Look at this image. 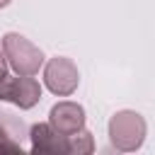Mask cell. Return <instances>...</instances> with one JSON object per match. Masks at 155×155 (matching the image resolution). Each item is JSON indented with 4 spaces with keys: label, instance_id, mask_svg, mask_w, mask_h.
<instances>
[{
    "label": "cell",
    "instance_id": "obj_1",
    "mask_svg": "<svg viewBox=\"0 0 155 155\" xmlns=\"http://www.w3.org/2000/svg\"><path fill=\"white\" fill-rule=\"evenodd\" d=\"M148 136V124L138 111L121 109L109 119V140L121 153H136Z\"/></svg>",
    "mask_w": 155,
    "mask_h": 155
},
{
    "label": "cell",
    "instance_id": "obj_2",
    "mask_svg": "<svg viewBox=\"0 0 155 155\" xmlns=\"http://www.w3.org/2000/svg\"><path fill=\"white\" fill-rule=\"evenodd\" d=\"M2 51H5V58L10 63V68L17 73V75H36L41 68H44V51L39 46H34L27 36L17 34V31H7L0 41Z\"/></svg>",
    "mask_w": 155,
    "mask_h": 155
},
{
    "label": "cell",
    "instance_id": "obj_3",
    "mask_svg": "<svg viewBox=\"0 0 155 155\" xmlns=\"http://www.w3.org/2000/svg\"><path fill=\"white\" fill-rule=\"evenodd\" d=\"M44 85L58 94V97H70L78 85H80V73H78V65L65 58V56H56L51 58L46 65H44Z\"/></svg>",
    "mask_w": 155,
    "mask_h": 155
},
{
    "label": "cell",
    "instance_id": "obj_4",
    "mask_svg": "<svg viewBox=\"0 0 155 155\" xmlns=\"http://www.w3.org/2000/svg\"><path fill=\"white\" fill-rule=\"evenodd\" d=\"M48 124H51L58 133L70 136V133L85 128V109H82V104H78V102H68V99H65V102H58V104H53L51 111H48Z\"/></svg>",
    "mask_w": 155,
    "mask_h": 155
},
{
    "label": "cell",
    "instance_id": "obj_5",
    "mask_svg": "<svg viewBox=\"0 0 155 155\" xmlns=\"http://www.w3.org/2000/svg\"><path fill=\"white\" fill-rule=\"evenodd\" d=\"M31 153H68V136L58 133L51 124H34L29 126Z\"/></svg>",
    "mask_w": 155,
    "mask_h": 155
},
{
    "label": "cell",
    "instance_id": "obj_6",
    "mask_svg": "<svg viewBox=\"0 0 155 155\" xmlns=\"http://www.w3.org/2000/svg\"><path fill=\"white\" fill-rule=\"evenodd\" d=\"M41 99V85L34 80V75H17L10 82L7 102H12L19 109H31Z\"/></svg>",
    "mask_w": 155,
    "mask_h": 155
},
{
    "label": "cell",
    "instance_id": "obj_7",
    "mask_svg": "<svg viewBox=\"0 0 155 155\" xmlns=\"http://www.w3.org/2000/svg\"><path fill=\"white\" fill-rule=\"evenodd\" d=\"M24 138H29V126L24 124V119L15 116L12 111L0 109V140L22 145Z\"/></svg>",
    "mask_w": 155,
    "mask_h": 155
},
{
    "label": "cell",
    "instance_id": "obj_8",
    "mask_svg": "<svg viewBox=\"0 0 155 155\" xmlns=\"http://www.w3.org/2000/svg\"><path fill=\"white\" fill-rule=\"evenodd\" d=\"M92 150H94V138H92L90 131L80 128V131L68 136V153L70 155H87Z\"/></svg>",
    "mask_w": 155,
    "mask_h": 155
},
{
    "label": "cell",
    "instance_id": "obj_9",
    "mask_svg": "<svg viewBox=\"0 0 155 155\" xmlns=\"http://www.w3.org/2000/svg\"><path fill=\"white\" fill-rule=\"evenodd\" d=\"M10 82H12V75H10V73H0V102H7Z\"/></svg>",
    "mask_w": 155,
    "mask_h": 155
},
{
    "label": "cell",
    "instance_id": "obj_10",
    "mask_svg": "<svg viewBox=\"0 0 155 155\" xmlns=\"http://www.w3.org/2000/svg\"><path fill=\"white\" fill-rule=\"evenodd\" d=\"M7 68H10V63H7L5 51H2V46H0V73H7Z\"/></svg>",
    "mask_w": 155,
    "mask_h": 155
},
{
    "label": "cell",
    "instance_id": "obj_11",
    "mask_svg": "<svg viewBox=\"0 0 155 155\" xmlns=\"http://www.w3.org/2000/svg\"><path fill=\"white\" fill-rule=\"evenodd\" d=\"M10 2H12V0H0V10H2V7H7Z\"/></svg>",
    "mask_w": 155,
    "mask_h": 155
}]
</instances>
